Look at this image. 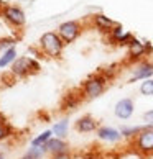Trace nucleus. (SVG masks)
<instances>
[{"mask_svg":"<svg viewBox=\"0 0 153 159\" xmlns=\"http://www.w3.org/2000/svg\"><path fill=\"white\" fill-rule=\"evenodd\" d=\"M38 51L41 52L43 57L48 59H61L63 57V51H64V43L61 38L58 36L56 31H45L38 39Z\"/></svg>","mask_w":153,"mask_h":159,"instance_id":"obj_1","label":"nucleus"},{"mask_svg":"<svg viewBox=\"0 0 153 159\" xmlns=\"http://www.w3.org/2000/svg\"><path fill=\"white\" fill-rule=\"evenodd\" d=\"M41 70V62L36 59V57L31 56H18L13 61V64L10 66V74L13 75L15 79H26L31 77V75L38 74Z\"/></svg>","mask_w":153,"mask_h":159,"instance_id":"obj_2","label":"nucleus"},{"mask_svg":"<svg viewBox=\"0 0 153 159\" xmlns=\"http://www.w3.org/2000/svg\"><path fill=\"white\" fill-rule=\"evenodd\" d=\"M107 85H109V80L104 77V75L99 72H94L87 77L81 85V93L84 100H94V98H99L102 93L107 90Z\"/></svg>","mask_w":153,"mask_h":159,"instance_id":"obj_3","label":"nucleus"},{"mask_svg":"<svg viewBox=\"0 0 153 159\" xmlns=\"http://www.w3.org/2000/svg\"><path fill=\"white\" fill-rule=\"evenodd\" d=\"M0 16H2L12 28H15V30H22V28H25V25H26V13L22 7H18V5H12V3L7 5L5 3V7L0 11Z\"/></svg>","mask_w":153,"mask_h":159,"instance_id":"obj_4","label":"nucleus"},{"mask_svg":"<svg viewBox=\"0 0 153 159\" xmlns=\"http://www.w3.org/2000/svg\"><path fill=\"white\" fill-rule=\"evenodd\" d=\"M82 30H84V26H82V23L79 20H66V21L60 23L56 33L64 43V46H66V44L74 43V41L81 36Z\"/></svg>","mask_w":153,"mask_h":159,"instance_id":"obj_5","label":"nucleus"},{"mask_svg":"<svg viewBox=\"0 0 153 159\" xmlns=\"http://www.w3.org/2000/svg\"><path fill=\"white\" fill-rule=\"evenodd\" d=\"M132 148L143 157L153 156V129H143L132 139Z\"/></svg>","mask_w":153,"mask_h":159,"instance_id":"obj_6","label":"nucleus"},{"mask_svg":"<svg viewBox=\"0 0 153 159\" xmlns=\"http://www.w3.org/2000/svg\"><path fill=\"white\" fill-rule=\"evenodd\" d=\"M153 77V62L150 59H142L140 62L133 64L132 67V77L128 79V84L138 80H146Z\"/></svg>","mask_w":153,"mask_h":159,"instance_id":"obj_7","label":"nucleus"},{"mask_svg":"<svg viewBox=\"0 0 153 159\" xmlns=\"http://www.w3.org/2000/svg\"><path fill=\"white\" fill-rule=\"evenodd\" d=\"M142 59H146V52H145V46L143 41L138 39L137 36H133L132 41L127 46V61L132 64H137Z\"/></svg>","mask_w":153,"mask_h":159,"instance_id":"obj_8","label":"nucleus"},{"mask_svg":"<svg viewBox=\"0 0 153 159\" xmlns=\"http://www.w3.org/2000/svg\"><path fill=\"white\" fill-rule=\"evenodd\" d=\"M135 113V102L130 97H123L114 105V115L119 120H130Z\"/></svg>","mask_w":153,"mask_h":159,"instance_id":"obj_9","label":"nucleus"},{"mask_svg":"<svg viewBox=\"0 0 153 159\" xmlns=\"http://www.w3.org/2000/svg\"><path fill=\"white\" fill-rule=\"evenodd\" d=\"M84 102V97H82L81 90H69L63 95L61 102H60V111H73L79 107V105Z\"/></svg>","mask_w":153,"mask_h":159,"instance_id":"obj_10","label":"nucleus"},{"mask_svg":"<svg viewBox=\"0 0 153 159\" xmlns=\"http://www.w3.org/2000/svg\"><path fill=\"white\" fill-rule=\"evenodd\" d=\"M109 36V41L110 44H115V46H128V43L132 41L133 34L130 31H127L125 28H123L120 23H117V25L110 30V33L107 34Z\"/></svg>","mask_w":153,"mask_h":159,"instance_id":"obj_11","label":"nucleus"},{"mask_svg":"<svg viewBox=\"0 0 153 159\" xmlns=\"http://www.w3.org/2000/svg\"><path fill=\"white\" fill-rule=\"evenodd\" d=\"M97 138L104 141V143H109V144H115V143H120V141L123 139L122 138V134H120V129L119 128H114V126H107V125H104V126H99L97 128Z\"/></svg>","mask_w":153,"mask_h":159,"instance_id":"obj_12","label":"nucleus"},{"mask_svg":"<svg viewBox=\"0 0 153 159\" xmlns=\"http://www.w3.org/2000/svg\"><path fill=\"white\" fill-rule=\"evenodd\" d=\"M99 126H101V125H99V121L94 118L92 115H82V116H79V118L76 120V123H74L76 131H78V133H82V134L97 131Z\"/></svg>","mask_w":153,"mask_h":159,"instance_id":"obj_13","label":"nucleus"},{"mask_svg":"<svg viewBox=\"0 0 153 159\" xmlns=\"http://www.w3.org/2000/svg\"><path fill=\"white\" fill-rule=\"evenodd\" d=\"M91 21H92V25L96 26L101 33H104V34H109L110 30H112V28L117 25V23H115L112 18H110V16L104 15V13H96V15H92Z\"/></svg>","mask_w":153,"mask_h":159,"instance_id":"obj_14","label":"nucleus"},{"mask_svg":"<svg viewBox=\"0 0 153 159\" xmlns=\"http://www.w3.org/2000/svg\"><path fill=\"white\" fill-rule=\"evenodd\" d=\"M46 148V152L48 156H53V154H60V152H66L69 151V144L66 139H61V138H56V136H51L48 139V143L45 144Z\"/></svg>","mask_w":153,"mask_h":159,"instance_id":"obj_15","label":"nucleus"},{"mask_svg":"<svg viewBox=\"0 0 153 159\" xmlns=\"http://www.w3.org/2000/svg\"><path fill=\"white\" fill-rule=\"evenodd\" d=\"M53 136L56 138H61V139H66L68 134H69V118L68 116H64V118L58 120L56 123H53V126L50 128Z\"/></svg>","mask_w":153,"mask_h":159,"instance_id":"obj_16","label":"nucleus"},{"mask_svg":"<svg viewBox=\"0 0 153 159\" xmlns=\"http://www.w3.org/2000/svg\"><path fill=\"white\" fill-rule=\"evenodd\" d=\"M18 57V51H17V46L13 48H10L7 51H3L2 54H0V69H5V67H10L13 61Z\"/></svg>","mask_w":153,"mask_h":159,"instance_id":"obj_17","label":"nucleus"},{"mask_svg":"<svg viewBox=\"0 0 153 159\" xmlns=\"http://www.w3.org/2000/svg\"><path fill=\"white\" fill-rule=\"evenodd\" d=\"M51 136H53L51 129H45V131H41L38 136H35V138L30 141V146H45Z\"/></svg>","mask_w":153,"mask_h":159,"instance_id":"obj_18","label":"nucleus"},{"mask_svg":"<svg viewBox=\"0 0 153 159\" xmlns=\"http://www.w3.org/2000/svg\"><path fill=\"white\" fill-rule=\"evenodd\" d=\"M25 154H28V156L33 157V159H45L46 156H48V152H46L45 146H30Z\"/></svg>","mask_w":153,"mask_h":159,"instance_id":"obj_19","label":"nucleus"},{"mask_svg":"<svg viewBox=\"0 0 153 159\" xmlns=\"http://www.w3.org/2000/svg\"><path fill=\"white\" fill-rule=\"evenodd\" d=\"M13 133H15V129L8 121L7 123H0V143H3V141H7L8 138H12Z\"/></svg>","mask_w":153,"mask_h":159,"instance_id":"obj_20","label":"nucleus"},{"mask_svg":"<svg viewBox=\"0 0 153 159\" xmlns=\"http://www.w3.org/2000/svg\"><path fill=\"white\" fill-rule=\"evenodd\" d=\"M99 72H101L104 77L110 82V80L115 79L117 74H119V64H110V66H107V67H102Z\"/></svg>","mask_w":153,"mask_h":159,"instance_id":"obj_21","label":"nucleus"},{"mask_svg":"<svg viewBox=\"0 0 153 159\" xmlns=\"http://www.w3.org/2000/svg\"><path fill=\"white\" fill-rule=\"evenodd\" d=\"M138 90H140V93H142L143 97H153V77L140 82Z\"/></svg>","mask_w":153,"mask_h":159,"instance_id":"obj_22","label":"nucleus"},{"mask_svg":"<svg viewBox=\"0 0 153 159\" xmlns=\"http://www.w3.org/2000/svg\"><path fill=\"white\" fill-rule=\"evenodd\" d=\"M17 39L15 36H2L0 38V54H2L3 51H7L10 48H13V46H17Z\"/></svg>","mask_w":153,"mask_h":159,"instance_id":"obj_23","label":"nucleus"},{"mask_svg":"<svg viewBox=\"0 0 153 159\" xmlns=\"http://www.w3.org/2000/svg\"><path fill=\"white\" fill-rule=\"evenodd\" d=\"M142 120L145 121V125H153V108H150V110L143 111Z\"/></svg>","mask_w":153,"mask_h":159,"instance_id":"obj_24","label":"nucleus"},{"mask_svg":"<svg viewBox=\"0 0 153 159\" xmlns=\"http://www.w3.org/2000/svg\"><path fill=\"white\" fill-rule=\"evenodd\" d=\"M50 159H74L71 151H66V152H60V154H53L50 156Z\"/></svg>","mask_w":153,"mask_h":159,"instance_id":"obj_25","label":"nucleus"},{"mask_svg":"<svg viewBox=\"0 0 153 159\" xmlns=\"http://www.w3.org/2000/svg\"><path fill=\"white\" fill-rule=\"evenodd\" d=\"M143 46H145V52H146V56H151V54H153V44H151V41L143 39Z\"/></svg>","mask_w":153,"mask_h":159,"instance_id":"obj_26","label":"nucleus"},{"mask_svg":"<svg viewBox=\"0 0 153 159\" xmlns=\"http://www.w3.org/2000/svg\"><path fill=\"white\" fill-rule=\"evenodd\" d=\"M79 159H104L101 154H97V152H86L84 156H81Z\"/></svg>","mask_w":153,"mask_h":159,"instance_id":"obj_27","label":"nucleus"},{"mask_svg":"<svg viewBox=\"0 0 153 159\" xmlns=\"http://www.w3.org/2000/svg\"><path fill=\"white\" fill-rule=\"evenodd\" d=\"M7 121H8V120H7V116H5L2 111H0V123H7Z\"/></svg>","mask_w":153,"mask_h":159,"instance_id":"obj_28","label":"nucleus"},{"mask_svg":"<svg viewBox=\"0 0 153 159\" xmlns=\"http://www.w3.org/2000/svg\"><path fill=\"white\" fill-rule=\"evenodd\" d=\"M18 159H33V157H30V156H28V154H23V156H20Z\"/></svg>","mask_w":153,"mask_h":159,"instance_id":"obj_29","label":"nucleus"},{"mask_svg":"<svg viewBox=\"0 0 153 159\" xmlns=\"http://www.w3.org/2000/svg\"><path fill=\"white\" fill-rule=\"evenodd\" d=\"M3 7H5V2H3V0H0V11H2Z\"/></svg>","mask_w":153,"mask_h":159,"instance_id":"obj_30","label":"nucleus"},{"mask_svg":"<svg viewBox=\"0 0 153 159\" xmlns=\"http://www.w3.org/2000/svg\"><path fill=\"white\" fill-rule=\"evenodd\" d=\"M0 159H5V154H3L2 151H0Z\"/></svg>","mask_w":153,"mask_h":159,"instance_id":"obj_31","label":"nucleus"}]
</instances>
